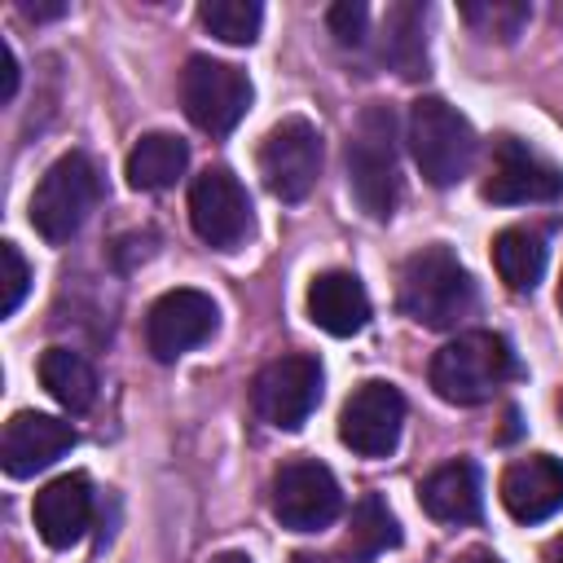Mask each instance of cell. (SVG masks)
Segmentation results:
<instances>
[{
  "instance_id": "obj_1",
  "label": "cell",
  "mask_w": 563,
  "mask_h": 563,
  "mask_svg": "<svg viewBox=\"0 0 563 563\" xmlns=\"http://www.w3.org/2000/svg\"><path fill=\"white\" fill-rule=\"evenodd\" d=\"M396 303L409 321L427 330H453L475 308V282L444 242H431L400 264Z\"/></svg>"
},
{
  "instance_id": "obj_30",
  "label": "cell",
  "mask_w": 563,
  "mask_h": 563,
  "mask_svg": "<svg viewBox=\"0 0 563 563\" xmlns=\"http://www.w3.org/2000/svg\"><path fill=\"white\" fill-rule=\"evenodd\" d=\"M453 563H501L493 550H466L462 559H453Z\"/></svg>"
},
{
  "instance_id": "obj_14",
  "label": "cell",
  "mask_w": 563,
  "mask_h": 563,
  "mask_svg": "<svg viewBox=\"0 0 563 563\" xmlns=\"http://www.w3.org/2000/svg\"><path fill=\"white\" fill-rule=\"evenodd\" d=\"M66 449H75V427L53 418V413H35L22 409L4 422V440H0V462L13 479H26L44 466H53Z\"/></svg>"
},
{
  "instance_id": "obj_11",
  "label": "cell",
  "mask_w": 563,
  "mask_h": 563,
  "mask_svg": "<svg viewBox=\"0 0 563 563\" xmlns=\"http://www.w3.org/2000/svg\"><path fill=\"white\" fill-rule=\"evenodd\" d=\"M189 224L211 251H238L251 238V198L229 167H207L189 185Z\"/></svg>"
},
{
  "instance_id": "obj_32",
  "label": "cell",
  "mask_w": 563,
  "mask_h": 563,
  "mask_svg": "<svg viewBox=\"0 0 563 563\" xmlns=\"http://www.w3.org/2000/svg\"><path fill=\"white\" fill-rule=\"evenodd\" d=\"M545 563H563V537H554V541H550V550H545Z\"/></svg>"
},
{
  "instance_id": "obj_3",
  "label": "cell",
  "mask_w": 563,
  "mask_h": 563,
  "mask_svg": "<svg viewBox=\"0 0 563 563\" xmlns=\"http://www.w3.org/2000/svg\"><path fill=\"white\" fill-rule=\"evenodd\" d=\"M515 374V352L493 330H471L449 339L431 356V387L449 405H484Z\"/></svg>"
},
{
  "instance_id": "obj_24",
  "label": "cell",
  "mask_w": 563,
  "mask_h": 563,
  "mask_svg": "<svg viewBox=\"0 0 563 563\" xmlns=\"http://www.w3.org/2000/svg\"><path fill=\"white\" fill-rule=\"evenodd\" d=\"M198 22L224 44H255L264 9L255 0H207L198 4Z\"/></svg>"
},
{
  "instance_id": "obj_28",
  "label": "cell",
  "mask_w": 563,
  "mask_h": 563,
  "mask_svg": "<svg viewBox=\"0 0 563 563\" xmlns=\"http://www.w3.org/2000/svg\"><path fill=\"white\" fill-rule=\"evenodd\" d=\"M13 92H18V57H13L9 40H0V97L13 101Z\"/></svg>"
},
{
  "instance_id": "obj_27",
  "label": "cell",
  "mask_w": 563,
  "mask_h": 563,
  "mask_svg": "<svg viewBox=\"0 0 563 563\" xmlns=\"http://www.w3.org/2000/svg\"><path fill=\"white\" fill-rule=\"evenodd\" d=\"M0 260H4V295H0V312L13 317L18 303H22V295H26V286H31V268H26V260H22V251H18L13 242L0 246Z\"/></svg>"
},
{
  "instance_id": "obj_10",
  "label": "cell",
  "mask_w": 563,
  "mask_h": 563,
  "mask_svg": "<svg viewBox=\"0 0 563 563\" xmlns=\"http://www.w3.org/2000/svg\"><path fill=\"white\" fill-rule=\"evenodd\" d=\"M317 400H321V365L317 356H303V352L268 361L251 383L255 413L277 431H299L317 409Z\"/></svg>"
},
{
  "instance_id": "obj_21",
  "label": "cell",
  "mask_w": 563,
  "mask_h": 563,
  "mask_svg": "<svg viewBox=\"0 0 563 563\" xmlns=\"http://www.w3.org/2000/svg\"><path fill=\"white\" fill-rule=\"evenodd\" d=\"M378 57L400 75V79H418L427 75V40H422V9L418 4H391L383 18V40H378Z\"/></svg>"
},
{
  "instance_id": "obj_23",
  "label": "cell",
  "mask_w": 563,
  "mask_h": 563,
  "mask_svg": "<svg viewBox=\"0 0 563 563\" xmlns=\"http://www.w3.org/2000/svg\"><path fill=\"white\" fill-rule=\"evenodd\" d=\"M400 545V523L396 515L387 510L383 497L365 493L356 506H352V523H347V563H374L383 550H396Z\"/></svg>"
},
{
  "instance_id": "obj_25",
  "label": "cell",
  "mask_w": 563,
  "mask_h": 563,
  "mask_svg": "<svg viewBox=\"0 0 563 563\" xmlns=\"http://www.w3.org/2000/svg\"><path fill=\"white\" fill-rule=\"evenodd\" d=\"M457 13L475 35L497 40V44H510L528 26V4L523 0H466Z\"/></svg>"
},
{
  "instance_id": "obj_20",
  "label": "cell",
  "mask_w": 563,
  "mask_h": 563,
  "mask_svg": "<svg viewBox=\"0 0 563 563\" xmlns=\"http://www.w3.org/2000/svg\"><path fill=\"white\" fill-rule=\"evenodd\" d=\"M545 260H550V246L537 229L528 224H515V229H501L493 238V268L497 277L515 290V295H528L537 290L541 273H545Z\"/></svg>"
},
{
  "instance_id": "obj_31",
  "label": "cell",
  "mask_w": 563,
  "mask_h": 563,
  "mask_svg": "<svg viewBox=\"0 0 563 563\" xmlns=\"http://www.w3.org/2000/svg\"><path fill=\"white\" fill-rule=\"evenodd\" d=\"M211 563H251V554H238V550H224V554H216Z\"/></svg>"
},
{
  "instance_id": "obj_34",
  "label": "cell",
  "mask_w": 563,
  "mask_h": 563,
  "mask_svg": "<svg viewBox=\"0 0 563 563\" xmlns=\"http://www.w3.org/2000/svg\"><path fill=\"white\" fill-rule=\"evenodd\" d=\"M559 308H563V286H559Z\"/></svg>"
},
{
  "instance_id": "obj_17",
  "label": "cell",
  "mask_w": 563,
  "mask_h": 563,
  "mask_svg": "<svg viewBox=\"0 0 563 563\" xmlns=\"http://www.w3.org/2000/svg\"><path fill=\"white\" fill-rule=\"evenodd\" d=\"M308 317H312V325H321L334 339L361 334L365 321H369V295H365L361 277L343 273V268H330V273L312 277V286H308Z\"/></svg>"
},
{
  "instance_id": "obj_15",
  "label": "cell",
  "mask_w": 563,
  "mask_h": 563,
  "mask_svg": "<svg viewBox=\"0 0 563 563\" xmlns=\"http://www.w3.org/2000/svg\"><path fill=\"white\" fill-rule=\"evenodd\" d=\"M501 506L519 523H541L554 510H563V462L550 453L510 462L501 475Z\"/></svg>"
},
{
  "instance_id": "obj_33",
  "label": "cell",
  "mask_w": 563,
  "mask_h": 563,
  "mask_svg": "<svg viewBox=\"0 0 563 563\" xmlns=\"http://www.w3.org/2000/svg\"><path fill=\"white\" fill-rule=\"evenodd\" d=\"M295 563H334V559H321V554H295Z\"/></svg>"
},
{
  "instance_id": "obj_29",
  "label": "cell",
  "mask_w": 563,
  "mask_h": 563,
  "mask_svg": "<svg viewBox=\"0 0 563 563\" xmlns=\"http://www.w3.org/2000/svg\"><path fill=\"white\" fill-rule=\"evenodd\" d=\"M18 9H22V18H35V22H48V18L66 13V4H31V0H22Z\"/></svg>"
},
{
  "instance_id": "obj_2",
  "label": "cell",
  "mask_w": 563,
  "mask_h": 563,
  "mask_svg": "<svg viewBox=\"0 0 563 563\" xmlns=\"http://www.w3.org/2000/svg\"><path fill=\"white\" fill-rule=\"evenodd\" d=\"M347 189L369 220H391L400 202V167H396V114L374 101L356 114L347 136Z\"/></svg>"
},
{
  "instance_id": "obj_4",
  "label": "cell",
  "mask_w": 563,
  "mask_h": 563,
  "mask_svg": "<svg viewBox=\"0 0 563 563\" xmlns=\"http://www.w3.org/2000/svg\"><path fill=\"white\" fill-rule=\"evenodd\" d=\"M101 198V172L88 154L70 150L62 154L35 185L31 194V229L44 242H70L79 233V224L88 220V211Z\"/></svg>"
},
{
  "instance_id": "obj_26",
  "label": "cell",
  "mask_w": 563,
  "mask_h": 563,
  "mask_svg": "<svg viewBox=\"0 0 563 563\" xmlns=\"http://www.w3.org/2000/svg\"><path fill=\"white\" fill-rule=\"evenodd\" d=\"M325 22H330V31H334V40H339L343 48H361V44H365L369 9H365L361 0H343V4H334V9L325 13Z\"/></svg>"
},
{
  "instance_id": "obj_19",
  "label": "cell",
  "mask_w": 563,
  "mask_h": 563,
  "mask_svg": "<svg viewBox=\"0 0 563 563\" xmlns=\"http://www.w3.org/2000/svg\"><path fill=\"white\" fill-rule=\"evenodd\" d=\"M185 163H189V145L172 132H145L132 150H128V163H123V176L132 189L141 194H158V189H172L180 176H185Z\"/></svg>"
},
{
  "instance_id": "obj_5",
  "label": "cell",
  "mask_w": 563,
  "mask_h": 563,
  "mask_svg": "<svg viewBox=\"0 0 563 563\" xmlns=\"http://www.w3.org/2000/svg\"><path fill=\"white\" fill-rule=\"evenodd\" d=\"M409 150L418 172L435 185L449 189L471 172L475 158V128L466 123V114H457L449 101L440 97H418L409 106Z\"/></svg>"
},
{
  "instance_id": "obj_22",
  "label": "cell",
  "mask_w": 563,
  "mask_h": 563,
  "mask_svg": "<svg viewBox=\"0 0 563 563\" xmlns=\"http://www.w3.org/2000/svg\"><path fill=\"white\" fill-rule=\"evenodd\" d=\"M40 383L70 413H84L97 400V374L75 347H48L40 356Z\"/></svg>"
},
{
  "instance_id": "obj_8",
  "label": "cell",
  "mask_w": 563,
  "mask_h": 563,
  "mask_svg": "<svg viewBox=\"0 0 563 563\" xmlns=\"http://www.w3.org/2000/svg\"><path fill=\"white\" fill-rule=\"evenodd\" d=\"M273 515L282 528L290 532H321L339 519L343 510V493L339 479L325 462L312 457H295L273 475Z\"/></svg>"
},
{
  "instance_id": "obj_12",
  "label": "cell",
  "mask_w": 563,
  "mask_h": 563,
  "mask_svg": "<svg viewBox=\"0 0 563 563\" xmlns=\"http://www.w3.org/2000/svg\"><path fill=\"white\" fill-rule=\"evenodd\" d=\"M400 427H405V396L383 378L361 383L339 409V440L361 457H387L400 444Z\"/></svg>"
},
{
  "instance_id": "obj_18",
  "label": "cell",
  "mask_w": 563,
  "mask_h": 563,
  "mask_svg": "<svg viewBox=\"0 0 563 563\" xmlns=\"http://www.w3.org/2000/svg\"><path fill=\"white\" fill-rule=\"evenodd\" d=\"M418 501L440 523H475L479 510H484V488H479L475 462H444V466H435L422 479Z\"/></svg>"
},
{
  "instance_id": "obj_35",
  "label": "cell",
  "mask_w": 563,
  "mask_h": 563,
  "mask_svg": "<svg viewBox=\"0 0 563 563\" xmlns=\"http://www.w3.org/2000/svg\"><path fill=\"white\" fill-rule=\"evenodd\" d=\"M559 413H563V396H559Z\"/></svg>"
},
{
  "instance_id": "obj_16",
  "label": "cell",
  "mask_w": 563,
  "mask_h": 563,
  "mask_svg": "<svg viewBox=\"0 0 563 563\" xmlns=\"http://www.w3.org/2000/svg\"><path fill=\"white\" fill-rule=\"evenodd\" d=\"M92 523V484L88 475L70 471L57 475L53 484H44L35 493V532L44 537V545L53 550H70Z\"/></svg>"
},
{
  "instance_id": "obj_7",
  "label": "cell",
  "mask_w": 563,
  "mask_h": 563,
  "mask_svg": "<svg viewBox=\"0 0 563 563\" xmlns=\"http://www.w3.org/2000/svg\"><path fill=\"white\" fill-rule=\"evenodd\" d=\"M260 176L273 198L303 202L321 176V132L303 114L273 123L260 141Z\"/></svg>"
},
{
  "instance_id": "obj_9",
  "label": "cell",
  "mask_w": 563,
  "mask_h": 563,
  "mask_svg": "<svg viewBox=\"0 0 563 563\" xmlns=\"http://www.w3.org/2000/svg\"><path fill=\"white\" fill-rule=\"evenodd\" d=\"M479 194H484V202H497V207L554 202L563 194V167L550 163L545 154H537L519 136H497Z\"/></svg>"
},
{
  "instance_id": "obj_13",
  "label": "cell",
  "mask_w": 563,
  "mask_h": 563,
  "mask_svg": "<svg viewBox=\"0 0 563 563\" xmlns=\"http://www.w3.org/2000/svg\"><path fill=\"white\" fill-rule=\"evenodd\" d=\"M216 321H220V312H216L211 295L189 290V286L167 290L145 312V347L154 352V361H176L189 347L207 343L216 334Z\"/></svg>"
},
{
  "instance_id": "obj_6",
  "label": "cell",
  "mask_w": 563,
  "mask_h": 563,
  "mask_svg": "<svg viewBox=\"0 0 563 563\" xmlns=\"http://www.w3.org/2000/svg\"><path fill=\"white\" fill-rule=\"evenodd\" d=\"M180 106H185L194 128H202L211 136H224L242 123V114L251 106V79L233 62L189 57L185 70H180Z\"/></svg>"
}]
</instances>
